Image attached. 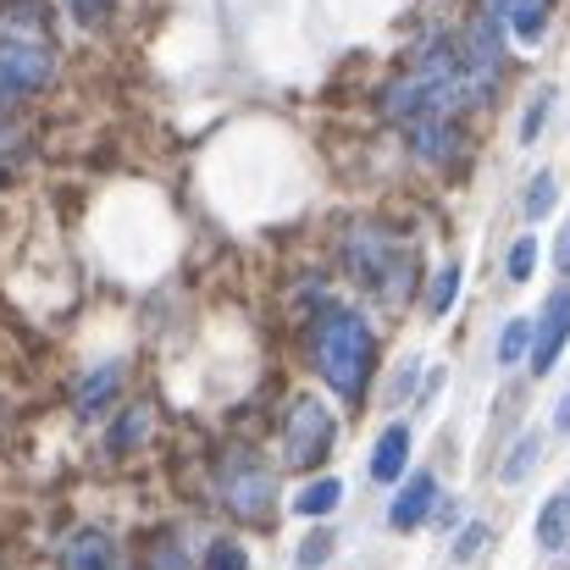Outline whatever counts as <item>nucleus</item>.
<instances>
[{
    "instance_id": "nucleus-1",
    "label": "nucleus",
    "mask_w": 570,
    "mask_h": 570,
    "mask_svg": "<svg viewBox=\"0 0 570 570\" xmlns=\"http://www.w3.org/2000/svg\"><path fill=\"white\" fill-rule=\"evenodd\" d=\"M311 355H316V372L327 377L333 393L361 399V393H366V377H372V361H377V338H372V327H366L355 311L333 305V311L316 322Z\"/></svg>"
},
{
    "instance_id": "nucleus-2",
    "label": "nucleus",
    "mask_w": 570,
    "mask_h": 570,
    "mask_svg": "<svg viewBox=\"0 0 570 570\" xmlns=\"http://www.w3.org/2000/svg\"><path fill=\"white\" fill-rule=\"evenodd\" d=\"M56 78V56L39 39H0V106L17 95H33Z\"/></svg>"
},
{
    "instance_id": "nucleus-3",
    "label": "nucleus",
    "mask_w": 570,
    "mask_h": 570,
    "mask_svg": "<svg viewBox=\"0 0 570 570\" xmlns=\"http://www.w3.org/2000/svg\"><path fill=\"white\" fill-rule=\"evenodd\" d=\"M327 449H333V415H327V404L322 399H299L294 415H288V465L311 471V465L327 460Z\"/></svg>"
},
{
    "instance_id": "nucleus-4",
    "label": "nucleus",
    "mask_w": 570,
    "mask_h": 570,
    "mask_svg": "<svg viewBox=\"0 0 570 570\" xmlns=\"http://www.w3.org/2000/svg\"><path fill=\"white\" fill-rule=\"evenodd\" d=\"M222 493H227V510H233V515H244V521H266V510H272V499H277V482H272L261 465L238 460V465L227 471Z\"/></svg>"
},
{
    "instance_id": "nucleus-5",
    "label": "nucleus",
    "mask_w": 570,
    "mask_h": 570,
    "mask_svg": "<svg viewBox=\"0 0 570 570\" xmlns=\"http://www.w3.org/2000/svg\"><path fill=\"white\" fill-rule=\"evenodd\" d=\"M566 338H570V288H560V294L549 299V311H543L538 338H532V366H538V372H554Z\"/></svg>"
},
{
    "instance_id": "nucleus-6",
    "label": "nucleus",
    "mask_w": 570,
    "mask_h": 570,
    "mask_svg": "<svg viewBox=\"0 0 570 570\" xmlns=\"http://www.w3.org/2000/svg\"><path fill=\"white\" fill-rule=\"evenodd\" d=\"M410 145H415V156H421V161H449V156H454V145H460V134H454V122H449L443 111H426V117H415Z\"/></svg>"
},
{
    "instance_id": "nucleus-7",
    "label": "nucleus",
    "mask_w": 570,
    "mask_h": 570,
    "mask_svg": "<svg viewBox=\"0 0 570 570\" xmlns=\"http://www.w3.org/2000/svg\"><path fill=\"white\" fill-rule=\"evenodd\" d=\"M438 504V482H432V471H421V476H410L404 482V493L393 499V510H387V521L399 527V532H410V527H421L426 521V510Z\"/></svg>"
},
{
    "instance_id": "nucleus-8",
    "label": "nucleus",
    "mask_w": 570,
    "mask_h": 570,
    "mask_svg": "<svg viewBox=\"0 0 570 570\" xmlns=\"http://www.w3.org/2000/svg\"><path fill=\"white\" fill-rule=\"evenodd\" d=\"M488 17H504L521 39H538L543 22H549V0H482Z\"/></svg>"
},
{
    "instance_id": "nucleus-9",
    "label": "nucleus",
    "mask_w": 570,
    "mask_h": 570,
    "mask_svg": "<svg viewBox=\"0 0 570 570\" xmlns=\"http://www.w3.org/2000/svg\"><path fill=\"white\" fill-rule=\"evenodd\" d=\"M404 460H410V432L404 426H387L377 438V454H372V476L377 482H399L404 476Z\"/></svg>"
},
{
    "instance_id": "nucleus-10",
    "label": "nucleus",
    "mask_w": 570,
    "mask_h": 570,
    "mask_svg": "<svg viewBox=\"0 0 570 570\" xmlns=\"http://www.w3.org/2000/svg\"><path fill=\"white\" fill-rule=\"evenodd\" d=\"M61 566L67 570H111V538L106 532H78L72 543H67V554H61Z\"/></svg>"
},
{
    "instance_id": "nucleus-11",
    "label": "nucleus",
    "mask_w": 570,
    "mask_h": 570,
    "mask_svg": "<svg viewBox=\"0 0 570 570\" xmlns=\"http://www.w3.org/2000/svg\"><path fill=\"white\" fill-rule=\"evenodd\" d=\"M117 387H122V361H111V366H100L95 377H83L78 382V415L106 410V404L117 399Z\"/></svg>"
},
{
    "instance_id": "nucleus-12",
    "label": "nucleus",
    "mask_w": 570,
    "mask_h": 570,
    "mask_svg": "<svg viewBox=\"0 0 570 570\" xmlns=\"http://www.w3.org/2000/svg\"><path fill=\"white\" fill-rule=\"evenodd\" d=\"M338 499H344V482H333V476H322V482H311V488H299V499H294V510H299V515H327V510H338Z\"/></svg>"
},
{
    "instance_id": "nucleus-13",
    "label": "nucleus",
    "mask_w": 570,
    "mask_h": 570,
    "mask_svg": "<svg viewBox=\"0 0 570 570\" xmlns=\"http://www.w3.org/2000/svg\"><path fill=\"white\" fill-rule=\"evenodd\" d=\"M566 532H570V499H566V493H554V499L543 504L538 543H543V549H560V543H566Z\"/></svg>"
},
{
    "instance_id": "nucleus-14",
    "label": "nucleus",
    "mask_w": 570,
    "mask_h": 570,
    "mask_svg": "<svg viewBox=\"0 0 570 570\" xmlns=\"http://www.w3.org/2000/svg\"><path fill=\"white\" fill-rule=\"evenodd\" d=\"M145 432H150V410L145 404H134L117 426H111V449L122 454V449H134V443H145Z\"/></svg>"
},
{
    "instance_id": "nucleus-15",
    "label": "nucleus",
    "mask_w": 570,
    "mask_h": 570,
    "mask_svg": "<svg viewBox=\"0 0 570 570\" xmlns=\"http://www.w3.org/2000/svg\"><path fill=\"white\" fill-rule=\"evenodd\" d=\"M527 350H532V327L527 322H504V333H499V366H515Z\"/></svg>"
},
{
    "instance_id": "nucleus-16",
    "label": "nucleus",
    "mask_w": 570,
    "mask_h": 570,
    "mask_svg": "<svg viewBox=\"0 0 570 570\" xmlns=\"http://www.w3.org/2000/svg\"><path fill=\"white\" fill-rule=\"evenodd\" d=\"M454 288H460V266L449 261L438 277H432V294H426V305H432V316H443L449 305H454Z\"/></svg>"
},
{
    "instance_id": "nucleus-17",
    "label": "nucleus",
    "mask_w": 570,
    "mask_h": 570,
    "mask_svg": "<svg viewBox=\"0 0 570 570\" xmlns=\"http://www.w3.org/2000/svg\"><path fill=\"white\" fill-rule=\"evenodd\" d=\"M554 210V173H538L527 189V216H549Z\"/></svg>"
},
{
    "instance_id": "nucleus-18",
    "label": "nucleus",
    "mask_w": 570,
    "mask_h": 570,
    "mask_svg": "<svg viewBox=\"0 0 570 570\" xmlns=\"http://www.w3.org/2000/svg\"><path fill=\"white\" fill-rule=\"evenodd\" d=\"M532 266H538V244H532V238H521V244L510 249V261H504V272H510L515 283H527V277H532Z\"/></svg>"
},
{
    "instance_id": "nucleus-19",
    "label": "nucleus",
    "mask_w": 570,
    "mask_h": 570,
    "mask_svg": "<svg viewBox=\"0 0 570 570\" xmlns=\"http://www.w3.org/2000/svg\"><path fill=\"white\" fill-rule=\"evenodd\" d=\"M333 554V532H316V538H305V549H299V570H316L322 560Z\"/></svg>"
},
{
    "instance_id": "nucleus-20",
    "label": "nucleus",
    "mask_w": 570,
    "mask_h": 570,
    "mask_svg": "<svg viewBox=\"0 0 570 570\" xmlns=\"http://www.w3.org/2000/svg\"><path fill=\"white\" fill-rule=\"evenodd\" d=\"M549 106H554V95H538V100H532V111H527V122H521V145H532V139L543 134V117H549Z\"/></svg>"
},
{
    "instance_id": "nucleus-21",
    "label": "nucleus",
    "mask_w": 570,
    "mask_h": 570,
    "mask_svg": "<svg viewBox=\"0 0 570 570\" xmlns=\"http://www.w3.org/2000/svg\"><path fill=\"white\" fill-rule=\"evenodd\" d=\"M532 460H538V438H527V443H521V449H515V454L504 460V482H521Z\"/></svg>"
},
{
    "instance_id": "nucleus-22",
    "label": "nucleus",
    "mask_w": 570,
    "mask_h": 570,
    "mask_svg": "<svg viewBox=\"0 0 570 570\" xmlns=\"http://www.w3.org/2000/svg\"><path fill=\"white\" fill-rule=\"evenodd\" d=\"M205 570H244V549H238V543H216Z\"/></svg>"
},
{
    "instance_id": "nucleus-23",
    "label": "nucleus",
    "mask_w": 570,
    "mask_h": 570,
    "mask_svg": "<svg viewBox=\"0 0 570 570\" xmlns=\"http://www.w3.org/2000/svg\"><path fill=\"white\" fill-rule=\"evenodd\" d=\"M72 17H78L83 28H95V22L111 17V0H72Z\"/></svg>"
},
{
    "instance_id": "nucleus-24",
    "label": "nucleus",
    "mask_w": 570,
    "mask_h": 570,
    "mask_svg": "<svg viewBox=\"0 0 570 570\" xmlns=\"http://www.w3.org/2000/svg\"><path fill=\"white\" fill-rule=\"evenodd\" d=\"M482 543H488V527H471V532H465V538L454 543V560H471V554H476Z\"/></svg>"
},
{
    "instance_id": "nucleus-25",
    "label": "nucleus",
    "mask_w": 570,
    "mask_h": 570,
    "mask_svg": "<svg viewBox=\"0 0 570 570\" xmlns=\"http://www.w3.org/2000/svg\"><path fill=\"white\" fill-rule=\"evenodd\" d=\"M560 272H570V227H566V238H560Z\"/></svg>"
},
{
    "instance_id": "nucleus-26",
    "label": "nucleus",
    "mask_w": 570,
    "mask_h": 570,
    "mask_svg": "<svg viewBox=\"0 0 570 570\" xmlns=\"http://www.w3.org/2000/svg\"><path fill=\"white\" fill-rule=\"evenodd\" d=\"M554 421H560V426H570V399L560 404V410H554Z\"/></svg>"
}]
</instances>
